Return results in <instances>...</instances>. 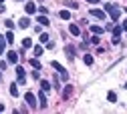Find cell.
Instances as JSON below:
<instances>
[{
  "instance_id": "836d02e7",
  "label": "cell",
  "mask_w": 127,
  "mask_h": 114,
  "mask_svg": "<svg viewBox=\"0 0 127 114\" xmlns=\"http://www.w3.org/2000/svg\"><path fill=\"white\" fill-rule=\"evenodd\" d=\"M2 2H4V0H0V4H2Z\"/></svg>"
},
{
  "instance_id": "d6986e66",
  "label": "cell",
  "mask_w": 127,
  "mask_h": 114,
  "mask_svg": "<svg viewBox=\"0 0 127 114\" xmlns=\"http://www.w3.org/2000/svg\"><path fill=\"white\" fill-rule=\"evenodd\" d=\"M107 100H109V102H117V94H115V92H109V94H107Z\"/></svg>"
},
{
  "instance_id": "e575fe53",
  "label": "cell",
  "mask_w": 127,
  "mask_h": 114,
  "mask_svg": "<svg viewBox=\"0 0 127 114\" xmlns=\"http://www.w3.org/2000/svg\"><path fill=\"white\" fill-rule=\"evenodd\" d=\"M125 88H127V84H125Z\"/></svg>"
},
{
  "instance_id": "5bb4252c",
  "label": "cell",
  "mask_w": 127,
  "mask_h": 114,
  "mask_svg": "<svg viewBox=\"0 0 127 114\" xmlns=\"http://www.w3.org/2000/svg\"><path fill=\"white\" fill-rule=\"evenodd\" d=\"M53 86H51V82H46V80H40V90H44V92H49Z\"/></svg>"
},
{
  "instance_id": "7c38bea8",
  "label": "cell",
  "mask_w": 127,
  "mask_h": 114,
  "mask_svg": "<svg viewBox=\"0 0 127 114\" xmlns=\"http://www.w3.org/2000/svg\"><path fill=\"white\" fill-rule=\"evenodd\" d=\"M65 52H67V58H69V60H75V48H73V46H67Z\"/></svg>"
},
{
  "instance_id": "e0dca14e",
  "label": "cell",
  "mask_w": 127,
  "mask_h": 114,
  "mask_svg": "<svg viewBox=\"0 0 127 114\" xmlns=\"http://www.w3.org/2000/svg\"><path fill=\"white\" fill-rule=\"evenodd\" d=\"M30 46H32V40H30V38H24V40H22V48L26 50V48H30Z\"/></svg>"
},
{
  "instance_id": "277c9868",
  "label": "cell",
  "mask_w": 127,
  "mask_h": 114,
  "mask_svg": "<svg viewBox=\"0 0 127 114\" xmlns=\"http://www.w3.org/2000/svg\"><path fill=\"white\" fill-rule=\"evenodd\" d=\"M89 14L93 16V18H99V20H105V18H107L105 10H99V8H91V10H89Z\"/></svg>"
},
{
  "instance_id": "7a4b0ae2",
  "label": "cell",
  "mask_w": 127,
  "mask_h": 114,
  "mask_svg": "<svg viewBox=\"0 0 127 114\" xmlns=\"http://www.w3.org/2000/svg\"><path fill=\"white\" fill-rule=\"evenodd\" d=\"M51 66H53V68H55V70H57V72L61 74V78H63V80H69V74H67V70L63 68L61 64L57 62V60H53V62H51Z\"/></svg>"
},
{
  "instance_id": "83f0119b",
  "label": "cell",
  "mask_w": 127,
  "mask_h": 114,
  "mask_svg": "<svg viewBox=\"0 0 127 114\" xmlns=\"http://www.w3.org/2000/svg\"><path fill=\"white\" fill-rule=\"evenodd\" d=\"M4 46H6V42H4V38H0V54L4 52Z\"/></svg>"
},
{
  "instance_id": "ac0fdd59",
  "label": "cell",
  "mask_w": 127,
  "mask_h": 114,
  "mask_svg": "<svg viewBox=\"0 0 127 114\" xmlns=\"http://www.w3.org/2000/svg\"><path fill=\"white\" fill-rule=\"evenodd\" d=\"M4 38H6V42H10V44L14 42V34H12V30H8V32H6V36H4Z\"/></svg>"
},
{
  "instance_id": "6da1fadb",
  "label": "cell",
  "mask_w": 127,
  "mask_h": 114,
  "mask_svg": "<svg viewBox=\"0 0 127 114\" xmlns=\"http://www.w3.org/2000/svg\"><path fill=\"white\" fill-rule=\"evenodd\" d=\"M103 10L111 14V20H113V22H117V20H119V16H121V10L117 8V4H105V6H103Z\"/></svg>"
},
{
  "instance_id": "44dd1931",
  "label": "cell",
  "mask_w": 127,
  "mask_h": 114,
  "mask_svg": "<svg viewBox=\"0 0 127 114\" xmlns=\"http://www.w3.org/2000/svg\"><path fill=\"white\" fill-rule=\"evenodd\" d=\"M49 38H51V36H49V34H46V32H42V34L38 36V40H40V42H44V44H46V42H49Z\"/></svg>"
},
{
  "instance_id": "5b68a950",
  "label": "cell",
  "mask_w": 127,
  "mask_h": 114,
  "mask_svg": "<svg viewBox=\"0 0 127 114\" xmlns=\"http://www.w3.org/2000/svg\"><path fill=\"white\" fill-rule=\"evenodd\" d=\"M16 76H18V82H20V84L26 82V72H24L22 66H16Z\"/></svg>"
},
{
  "instance_id": "d4e9b609",
  "label": "cell",
  "mask_w": 127,
  "mask_h": 114,
  "mask_svg": "<svg viewBox=\"0 0 127 114\" xmlns=\"http://www.w3.org/2000/svg\"><path fill=\"white\" fill-rule=\"evenodd\" d=\"M53 86H55V90H61V84H59V78L55 76V80H53Z\"/></svg>"
},
{
  "instance_id": "8992f818",
  "label": "cell",
  "mask_w": 127,
  "mask_h": 114,
  "mask_svg": "<svg viewBox=\"0 0 127 114\" xmlns=\"http://www.w3.org/2000/svg\"><path fill=\"white\" fill-rule=\"evenodd\" d=\"M24 10H26V14H34L36 12V4L34 2H26L24 4Z\"/></svg>"
},
{
  "instance_id": "f1b7e54d",
  "label": "cell",
  "mask_w": 127,
  "mask_h": 114,
  "mask_svg": "<svg viewBox=\"0 0 127 114\" xmlns=\"http://www.w3.org/2000/svg\"><path fill=\"white\" fill-rule=\"evenodd\" d=\"M4 24H6V28H8V30H12V28H14V22H12V20H6Z\"/></svg>"
},
{
  "instance_id": "7402d4cb",
  "label": "cell",
  "mask_w": 127,
  "mask_h": 114,
  "mask_svg": "<svg viewBox=\"0 0 127 114\" xmlns=\"http://www.w3.org/2000/svg\"><path fill=\"white\" fill-rule=\"evenodd\" d=\"M18 84H10V94L12 96H18V88H16Z\"/></svg>"
},
{
  "instance_id": "4fadbf2b",
  "label": "cell",
  "mask_w": 127,
  "mask_h": 114,
  "mask_svg": "<svg viewBox=\"0 0 127 114\" xmlns=\"http://www.w3.org/2000/svg\"><path fill=\"white\" fill-rule=\"evenodd\" d=\"M59 18H63V20H71V12H69V10H61V12H59Z\"/></svg>"
},
{
  "instance_id": "2e32d148",
  "label": "cell",
  "mask_w": 127,
  "mask_h": 114,
  "mask_svg": "<svg viewBox=\"0 0 127 114\" xmlns=\"http://www.w3.org/2000/svg\"><path fill=\"white\" fill-rule=\"evenodd\" d=\"M91 32H93V34H101L103 28H101V26H97V24H93V26H91Z\"/></svg>"
},
{
  "instance_id": "ba28073f",
  "label": "cell",
  "mask_w": 127,
  "mask_h": 114,
  "mask_svg": "<svg viewBox=\"0 0 127 114\" xmlns=\"http://www.w3.org/2000/svg\"><path fill=\"white\" fill-rule=\"evenodd\" d=\"M36 22H38L40 26H49V24H51V22H49V18H46V14H40L38 18H36Z\"/></svg>"
},
{
  "instance_id": "f546056e",
  "label": "cell",
  "mask_w": 127,
  "mask_h": 114,
  "mask_svg": "<svg viewBox=\"0 0 127 114\" xmlns=\"http://www.w3.org/2000/svg\"><path fill=\"white\" fill-rule=\"evenodd\" d=\"M65 6H69V8H77V2H65Z\"/></svg>"
},
{
  "instance_id": "ffe728a7",
  "label": "cell",
  "mask_w": 127,
  "mask_h": 114,
  "mask_svg": "<svg viewBox=\"0 0 127 114\" xmlns=\"http://www.w3.org/2000/svg\"><path fill=\"white\" fill-rule=\"evenodd\" d=\"M30 66H32V68H36V70H40V62H38L36 58H32V60H30Z\"/></svg>"
},
{
  "instance_id": "603a6c76",
  "label": "cell",
  "mask_w": 127,
  "mask_h": 114,
  "mask_svg": "<svg viewBox=\"0 0 127 114\" xmlns=\"http://www.w3.org/2000/svg\"><path fill=\"white\" fill-rule=\"evenodd\" d=\"M71 94H73V86H67V88H65V92H63V96H65V98H69Z\"/></svg>"
},
{
  "instance_id": "30bf717a",
  "label": "cell",
  "mask_w": 127,
  "mask_h": 114,
  "mask_svg": "<svg viewBox=\"0 0 127 114\" xmlns=\"http://www.w3.org/2000/svg\"><path fill=\"white\" fill-rule=\"evenodd\" d=\"M38 102H40V108L44 110V108H46V96H44V90H40V94H38Z\"/></svg>"
},
{
  "instance_id": "4316f807",
  "label": "cell",
  "mask_w": 127,
  "mask_h": 114,
  "mask_svg": "<svg viewBox=\"0 0 127 114\" xmlns=\"http://www.w3.org/2000/svg\"><path fill=\"white\" fill-rule=\"evenodd\" d=\"M36 10H38V12H40V14H49V8H44V6H38V8H36Z\"/></svg>"
},
{
  "instance_id": "8fae6325",
  "label": "cell",
  "mask_w": 127,
  "mask_h": 114,
  "mask_svg": "<svg viewBox=\"0 0 127 114\" xmlns=\"http://www.w3.org/2000/svg\"><path fill=\"white\" fill-rule=\"evenodd\" d=\"M18 26H20V28H28V26H30V18H28V16L20 18V20H18Z\"/></svg>"
},
{
  "instance_id": "cb8c5ba5",
  "label": "cell",
  "mask_w": 127,
  "mask_h": 114,
  "mask_svg": "<svg viewBox=\"0 0 127 114\" xmlns=\"http://www.w3.org/2000/svg\"><path fill=\"white\" fill-rule=\"evenodd\" d=\"M42 54V46H34V56H40Z\"/></svg>"
},
{
  "instance_id": "9c48e42d",
  "label": "cell",
  "mask_w": 127,
  "mask_h": 114,
  "mask_svg": "<svg viewBox=\"0 0 127 114\" xmlns=\"http://www.w3.org/2000/svg\"><path fill=\"white\" fill-rule=\"evenodd\" d=\"M8 62H10V64H16V62H18V54L14 52V50L8 52Z\"/></svg>"
},
{
  "instance_id": "d6a6232c",
  "label": "cell",
  "mask_w": 127,
  "mask_h": 114,
  "mask_svg": "<svg viewBox=\"0 0 127 114\" xmlns=\"http://www.w3.org/2000/svg\"><path fill=\"white\" fill-rule=\"evenodd\" d=\"M0 112H4V104H0Z\"/></svg>"
},
{
  "instance_id": "52a82bcc",
  "label": "cell",
  "mask_w": 127,
  "mask_h": 114,
  "mask_svg": "<svg viewBox=\"0 0 127 114\" xmlns=\"http://www.w3.org/2000/svg\"><path fill=\"white\" fill-rule=\"evenodd\" d=\"M69 32H71L73 36H81V28H79L77 24H71V26H69Z\"/></svg>"
},
{
  "instance_id": "4dcf8cb0",
  "label": "cell",
  "mask_w": 127,
  "mask_h": 114,
  "mask_svg": "<svg viewBox=\"0 0 127 114\" xmlns=\"http://www.w3.org/2000/svg\"><path fill=\"white\" fill-rule=\"evenodd\" d=\"M121 28H123V30H127V20H123V24H121Z\"/></svg>"
},
{
  "instance_id": "3957f363",
  "label": "cell",
  "mask_w": 127,
  "mask_h": 114,
  "mask_svg": "<svg viewBox=\"0 0 127 114\" xmlns=\"http://www.w3.org/2000/svg\"><path fill=\"white\" fill-rule=\"evenodd\" d=\"M24 100H26V104L32 108V110L36 108V96H34L32 92H26V94H24Z\"/></svg>"
},
{
  "instance_id": "484cf974",
  "label": "cell",
  "mask_w": 127,
  "mask_h": 114,
  "mask_svg": "<svg viewBox=\"0 0 127 114\" xmlns=\"http://www.w3.org/2000/svg\"><path fill=\"white\" fill-rule=\"evenodd\" d=\"M91 42H93V44H99V42H101V38H99V34H95V36L91 38Z\"/></svg>"
},
{
  "instance_id": "1f68e13d",
  "label": "cell",
  "mask_w": 127,
  "mask_h": 114,
  "mask_svg": "<svg viewBox=\"0 0 127 114\" xmlns=\"http://www.w3.org/2000/svg\"><path fill=\"white\" fill-rule=\"evenodd\" d=\"M87 2H89V4H97L99 0H87Z\"/></svg>"
},
{
  "instance_id": "9a60e30c",
  "label": "cell",
  "mask_w": 127,
  "mask_h": 114,
  "mask_svg": "<svg viewBox=\"0 0 127 114\" xmlns=\"http://www.w3.org/2000/svg\"><path fill=\"white\" fill-rule=\"evenodd\" d=\"M83 60H85L87 66H93V56H91V54H85V56H83Z\"/></svg>"
}]
</instances>
